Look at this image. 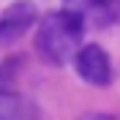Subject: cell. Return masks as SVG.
Returning a JSON list of instances; mask_svg holds the SVG:
<instances>
[{"instance_id": "1", "label": "cell", "mask_w": 120, "mask_h": 120, "mask_svg": "<svg viewBox=\"0 0 120 120\" xmlns=\"http://www.w3.org/2000/svg\"><path fill=\"white\" fill-rule=\"evenodd\" d=\"M85 16L76 11H57V14H46L38 25L36 33V49L38 55L52 63V66H66L68 60H74L79 41L85 36Z\"/></svg>"}, {"instance_id": "6", "label": "cell", "mask_w": 120, "mask_h": 120, "mask_svg": "<svg viewBox=\"0 0 120 120\" xmlns=\"http://www.w3.org/2000/svg\"><path fill=\"white\" fill-rule=\"evenodd\" d=\"M25 68V57H6L0 63V93H14V85Z\"/></svg>"}, {"instance_id": "2", "label": "cell", "mask_w": 120, "mask_h": 120, "mask_svg": "<svg viewBox=\"0 0 120 120\" xmlns=\"http://www.w3.org/2000/svg\"><path fill=\"white\" fill-rule=\"evenodd\" d=\"M74 68H76V74L82 76L85 82L96 85V87H104V85H109V79H112L109 55H106L98 44L79 46L76 55H74Z\"/></svg>"}, {"instance_id": "7", "label": "cell", "mask_w": 120, "mask_h": 120, "mask_svg": "<svg viewBox=\"0 0 120 120\" xmlns=\"http://www.w3.org/2000/svg\"><path fill=\"white\" fill-rule=\"evenodd\" d=\"M85 120H106V117H101V115H98V117H96V115H87Z\"/></svg>"}, {"instance_id": "3", "label": "cell", "mask_w": 120, "mask_h": 120, "mask_svg": "<svg viewBox=\"0 0 120 120\" xmlns=\"http://www.w3.org/2000/svg\"><path fill=\"white\" fill-rule=\"evenodd\" d=\"M38 19V8L30 3V0H19V3H11V6L0 14V49L8 44H14L16 38H22L33 22Z\"/></svg>"}, {"instance_id": "5", "label": "cell", "mask_w": 120, "mask_h": 120, "mask_svg": "<svg viewBox=\"0 0 120 120\" xmlns=\"http://www.w3.org/2000/svg\"><path fill=\"white\" fill-rule=\"evenodd\" d=\"M0 120H38V109L19 93H0Z\"/></svg>"}, {"instance_id": "4", "label": "cell", "mask_w": 120, "mask_h": 120, "mask_svg": "<svg viewBox=\"0 0 120 120\" xmlns=\"http://www.w3.org/2000/svg\"><path fill=\"white\" fill-rule=\"evenodd\" d=\"M68 11H76V14L85 16V22L87 19H96V25H112L120 14V0H66Z\"/></svg>"}]
</instances>
